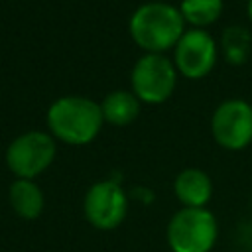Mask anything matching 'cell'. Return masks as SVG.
<instances>
[{
    "label": "cell",
    "mask_w": 252,
    "mask_h": 252,
    "mask_svg": "<svg viewBox=\"0 0 252 252\" xmlns=\"http://www.w3.org/2000/svg\"><path fill=\"white\" fill-rule=\"evenodd\" d=\"M100 104L77 94L57 98L47 110L49 134L65 144L83 146L96 138L102 126Z\"/></svg>",
    "instance_id": "obj_1"
},
{
    "label": "cell",
    "mask_w": 252,
    "mask_h": 252,
    "mask_svg": "<svg viewBox=\"0 0 252 252\" xmlns=\"http://www.w3.org/2000/svg\"><path fill=\"white\" fill-rule=\"evenodd\" d=\"M185 33L181 12L165 2H146L130 18V35L146 53H163Z\"/></svg>",
    "instance_id": "obj_2"
},
{
    "label": "cell",
    "mask_w": 252,
    "mask_h": 252,
    "mask_svg": "<svg viewBox=\"0 0 252 252\" xmlns=\"http://www.w3.org/2000/svg\"><path fill=\"white\" fill-rule=\"evenodd\" d=\"M167 244L173 252H211L219 224L209 209H179L167 224Z\"/></svg>",
    "instance_id": "obj_3"
},
{
    "label": "cell",
    "mask_w": 252,
    "mask_h": 252,
    "mask_svg": "<svg viewBox=\"0 0 252 252\" xmlns=\"http://www.w3.org/2000/svg\"><path fill=\"white\" fill-rule=\"evenodd\" d=\"M55 138L47 132L30 130L16 136L6 148V165L16 179H33L55 159Z\"/></svg>",
    "instance_id": "obj_4"
},
{
    "label": "cell",
    "mask_w": 252,
    "mask_h": 252,
    "mask_svg": "<svg viewBox=\"0 0 252 252\" xmlns=\"http://www.w3.org/2000/svg\"><path fill=\"white\" fill-rule=\"evenodd\" d=\"M132 93L150 104L167 100L175 89L177 69L163 53L142 55L132 69Z\"/></svg>",
    "instance_id": "obj_5"
},
{
    "label": "cell",
    "mask_w": 252,
    "mask_h": 252,
    "mask_svg": "<svg viewBox=\"0 0 252 252\" xmlns=\"http://www.w3.org/2000/svg\"><path fill=\"white\" fill-rule=\"evenodd\" d=\"M85 219L98 230H112L122 224L128 213V197L124 189L112 181H96L89 187L83 201Z\"/></svg>",
    "instance_id": "obj_6"
},
{
    "label": "cell",
    "mask_w": 252,
    "mask_h": 252,
    "mask_svg": "<svg viewBox=\"0 0 252 252\" xmlns=\"http://www.w3.org/2000/svg\"><path fill=\"white\" fill-rule=\"evenodd\" d=\"M211 134L226 150H242L252 142V104L242 98H228L211 116Z\"/></svg>",
    "instance_id": "obj_7"
},
{
    "label": "cell",
    "mask_w": 252,
    "mask_h": 252,
    "mask_svg": "<svg viewBox=\"0 0 252 252\" xmlns=\"http://www.w3.org/2000/svg\"><path fill=\"white\" fill-rule=\"evenodd\" d=\"M173 65L187 79H203L217 61V43L213 35L201 28L185 30L173 47Z\"/></svg>",
    "instance_id": "obj_8"
},
{
    "label": "cell",
    "mask_w": 252,
    "mask_h": 252,
    "mask_svg": "<svg viewBox=\"0 0 252 252\" xmlns=\"http://www.w3.org/2000/svg\"><path fill=\"white\" fill-rule=\"evenodd\" d=\"M173 191L183 207L203 209L213 197V181L203 169L187 167L177 173L173 181Z\"/></svg>",
    "instance_id": "obj_9"
},
{
    "label": "cell",
    "mask_w": 252,
    "mask_h": 252,
    "mask_svg": "<svg viewBox=\"0 0 252 252\" xmlns=\"http://www.w3.org/2000/svg\"><path fill=\"white\" fill-rule=\"evenodd\" d=\"M8 201L20 219L33 220L43 211V191L33 179H16L8 189Z\"/></svg>",
    "instance_id": "obj_10"
},
{
    "label": "cell",
    "mask_w": 252,
    "mask_h": 252,
    "mask_svg": "<svg viewBox=\"0 0 252 252\" xmlns=\"http://www.w3.org/2000/svg\"><path fill=\"white\" fill-rule=\"evenodd\" d=\"M102 118L114 126L130 124L140 112V98L132 91H112L100 102Z\"/></svg>",
    "instance_id": "obj_11"
},
{
    "label": "cell",
    "mask_w": 252,
    "mask_h": 252,
    "mask_svg": "<svg viewBox=\"0 0 252 252\" xmlns=\"http://www.w3.org/2000/svg\"><path fill=\"white\" fill-rule=\"evenodd\" d=\"M179 12L185 22L203 30L222 14V0H181Z\"/></svg>",
    "instance_id": "obj_12"
},
{
    "label": "cell",
    "mask_w": 252,
    "mask_h": 252,
    "mask_svg": "<svg viewBox=\"0 0 252 252\" xmlns=\"http://www.w3.org/2000/svg\"><path fill=\"white\" fill-rule=\"evenodd\" d=\"M222 47H224L226 59L234 65H240L246 59L248 51H250V33H248V30H244L240 26L226 28L224 35H222Z\"/></svg>",
    "instance_id": "obj_13"
},
{
    "label": "cell",
    "mask_w": 252,
    "mask_h": 252,
    "mask_svg": "<svg viewBox=\"0 0 252 252\" xmlns=\"http://www.w3.org/2000/svg\"><path fill=\"white\" fill-rule=\"evenodd\" d=\"M246 12H248V18H250V22H252V0H248V4H246Z\"/></svg>",
    "instance_id": "obj_14"
}]
</instances>
